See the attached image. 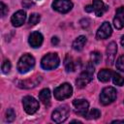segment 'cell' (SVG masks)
<instances>
[{"label":"cell","mask_w":124,"mask_h":124,"mask_svg":"<svg viewBox=\"0 0 124 124\" xmlns=\"http://www.w3.org/2000/svg\"><path fill=\"white\" fill-rule=\"evenodd\" d=\"M93 75H94V67L92 62L87 63V65L85 66V69L81 72V74L79 75V77L77 78L76 80V84L78 88H82L85 85H87L93 78Z\"/></svg>","instance_id":"cell-1"},{"label":"cell","mask_w":124,"mask_h":124,"mask_svg":"<svg viewBox=\"0 0 124 124\" xmlns=\"http://www.w3.org/2000/svg\"><path fill=\"white\" fill-rule=\"evenodd\" d=\"M35 65V58L29 54V53H25L23 54L18 62H17V71L20 74H25L27 72H29Z\"/></svg>","instance_id":"cell-2"},{"label":"cell","mask_w":124,"mask_h":124,"mask_svg":"<svg viewBox=\"0 0 124 124\" xmlns=\"http://www.w3.org/2000/svg\"><path fill=\"white\" fill-rule=\"evenodd\" d=\"M60 64V59L56 53H47L41 60V66L45 70H53Z\"/></svg>","instance_id":"cell-3"},{"label":"cell","mask_w":124,"mask_h":124,"mask_svg":"<svg viewBox=\"0 0 124 124\" xmlns=\"http://www.w3.org/2000/svg\"><path fill=\"white\" fill-rule=\"evenodd\" d=\"M116 96H117V92H116L115 88H113L111 86L105 87L100 94V102L104 106L109 105L115 101Z\"/></svg>","instance_id":"cell-4"},{"label":"cell","mask_w":124,"mask_h":124,"mask_svg":"<svg viewBox=\"0 0 124 124\" xmlns=\"http://www.w3.org/2000/svg\"><path fill=\"white\" fill-rule=\"evenodd\" d=\"M72 93H73V88L71 84L67 82L62 83L61 85H59L54 89V97L59 101H63L65 99L70 98L72 96Z\"/></svg>","instance_id":"cell-5"},{"label":"cell","mask_w":124,"mask_h":124,"mask_svg":"<svg viewBox=\"0 0 124 124\" xmlns=\"http://www.w3.org/2000/svg\"><path fill=\"white\" fill-rule=\"evenodd\" d=\"M22 105H23L24 110L28 114L35 113L39 108V102L31 96H25L22 99Z\"/></svg>","instance_id":"cell-6"},{"label":"cell","mask_w":124,"mask_h":124,"mask_svg":"<svg viewBox=\"0 0 124 124\" xmlns=\"http://www.w3.org/2000/svg\"><path fill=\"white\" fill-rule=\"evenodd\" d=\"M69 113H70V109L67 106L59 107L53 110L51 114V119L56 123H61V122H64L68 118Z\"/></svg>","instance_id":"cell-7"},{"label":"cell","mask_w":124,"mask_h":124,"mask_svg":"<svg viewBox=\"0 0 124 124\" xmlns=\"http://www.w3.org/2000/svg\"><path fill=\"white\" fill-rule=\"evenodd\" d=\"M52 8L58 13L66 14L72 10L73 3L71 0H54L52 3Z\"/></svg>","instance_id":"cell-8"},{"label":"cell","mask_w":124,"mask_h":124,"mask_svg":"<svg viewBox=\"0 0 124 124\" xmlns=\"http://www.w3.org/2000/svg\"><path fill=\"white\" fill-rule=\"evenodd\" d=\"M73 106L75 108L76 112L78 115H81V116L84 117L85 114L87 113L89 104H88V102L86 100H83V99H76V100L73 101Z\"/></svg>","instance_id":"cell-9"},{"label":"cell","mask_w":124,"mask_h":124,"mask_svg":"<svg viewBox=\"0 0 124 124\" xmlns=\"http://www.w3.org/2000/svg\"><path fill=\"white\" fill-rule=\"evenodd\" d=\"M112 33V29L110 24L108 21L103 22V24L99 27L97 33H96V38L98 40H105L107 38H108Z\"/></svg>","instance_id":"cell-10"},{"label":"cell","mask_w":124,"mask_h":124,"mask_svg":"<svg viewBox=\"0 0 124 124\" xmlns=\"http://www.w3.org/2000/svg\"><path fill=\"white\" fill-rule=\"evenodd\" d=\"M25 19H26V13L23 10H19L12 16L11 22L15 27H19L24 23Z\"/></svg>","instance_id":"cell-11"},{"label":"cell","mask_w":124,"mask_h":124,"mask_svg":"<svg viewBox=\"0 0 124 124\" xmlns=\"http://www.w3.org/2000/svg\"><path fill=\"white\" fill-rule=\"evenodd\" d=\"M116 52H117V45L114 42L109 43L108 45L107 50H106V53H107V63L108 65H112L113 64Z\"/></svg>","instance_id":"cell-12"},{"label":"cell","mask_w":124,"mask_h":124,"mask_svg":"<svg viewBox=\"0 0 124 124\" xmlns=\"http://www.w3.org/2000/svg\"><path fill=\"white\" fill-rule=\"evenodd\" d=\"M113 25L116 29H122L124 27V7H119L116 10L113 18Z\"/></svg>","instance_id":"cell-13"},{"label":"cell","mask_w":124,"mask_h":124,"mask_svg":"<svg viewBox=\"0 0 124 124\" xmlns=\"http://www.w3.org/2000/svg\"><path fill=\"white\" fill-rule=\"evenodd\" d=\"M43 41H44V37L43 35L38 32V31H34L30 34L29 36V39H28V42L30 44V46L32 47H40L43 44Z\"/></svg>","instance_id":"cell-14"},{"label":"cell","mask_w":124,"mask_h":124,"mask_svg":"<svg viewBox=\"0 0 124 124\" xmlns=\"http://www.w3.org/2000/svg\"><path fill=\"white\" fill-rule=\"evenodd\" d=\"M92 6H93V12L96 14L97 16H102L108 9V7L106 6L102 0H93Z\"/></svg>","instance_id":"cell-15"},{"label":"cell","mask_w":124,"mask_h":124,"mask_svg":"<svg viewBox=\"0 0 124 124\" xmlns=\"http://www.w3.org/2000/svg\"><path fill=\"white\" fill-rule=\"evenodd\" d=\"M42 78L40 76H37L35 78H33L32 79H26V80H22V81H19L18 82V86L21 87V88H32V87H35L38 83H40Z\"/></svg>","instance_id":"cell-16"},{"label":"cell","mask_w":124,"mask_h":124,"mask_svg":"<svg viewBox=\"0 0 124 124\" xmlns=\"http://www.w3.org/2000/svg\"><path fill=\"white\" fill-rule=\"evenodd\" d=\"M86 41H87V39H86L85 36H83V35L78 36V37L73 42L72 46H73V48H74L75 50L80 51V50L83 49V47H84V46H85V44H86Z\"/></svg>","instance_id":"cell-17"},{"label":"cell","mask_w":124,"mask_h":124,"mask_svg":"<svg viewBox=\"0 0 124 124\" xmlns=\"http://www.w3.org/2000/svg\"><path fill=\"white\" fill-rule=\"evenodd\" d=\"M39 100L46 107L50 105V91L48 88H45L39 93Z\"/></svg>","instance_id":"cell-18"},{"label":"cell","mask_w":124,"mask_h":124,"mask_svg":"<svg viewBox=\"0 0 124 124\" xmlns=\"http://www.w3.org/2000/svg\"><path fill=\"white\" fill-rule=\"evenodd\" d=\"M112 74L113 73L110 70H108V69H103V70H101L98 73V78L102 82H107V81H108L110 79Z\"/></svg>","instance_id":"cell-19"},{"label":"cell","mask_w":124,"mask_h":124,"mask_svg":"<svg viewBox=\"0 0 124 124\" xmlns=\"http://www.w3.org/2000/svg\"><path fill=\"white\" fill-rule=\"evenodd\" d=\"M64 67L67 72H74L76 70L75 62L70 55H66V57L64 59Z\"/></svg>","instance_id":"cell-20"},{"label":"cell","mask_w":124,"mask_h":124,"mask_svg":"<svg viewBox=\"0 0 124 124\" xmlns=\"http://www.w3.org/2000/svg\"><path fill=\"white\" fill-rule=\"evenodd\" d=\"M101 116V112H100V110L99 109H97V108H93V109H91L90 111H88L86 114H85V118H87V119H89V120H91V119H97V118H99Z\"/></svg>","instance_id":"cell-21"},{"label":"cell","mask_w":124,"mask_h":124,"mask_svg":"<svg viewBox=\"0 0 124 124\" xmlns=\"http://www.w3.org/2000/svg\"><path fill=\"white\" fill-rule=\"evenodd\" d=\"M112 81L115 85H118V86H122L124 84V78L118 73H113L112 74Z\"/></svg>","instance_id":"cell-22"},{"label":"cell","mask_w":124,"mask_h":124,"mask_svg":"<svg viewBox=\"0 0 124 124\" xmlns=\"http://www.w3.org/2000/svg\"><path fill=\"white\" fill-rule=\"evenodd\" d=\"M90 59H91V62L94 63V64H99L102 60V55L99 51H92L90 53Z\"/></svg>","instance_id":"cell-23"},{"label":"cell","mask_w":124,"mask_h":124,"mask_svg":"<svg viewBox=\"0 0 124 124\" xmlns=\"http://www.w3.org/2000/svg\"><path fill=\"white\" fill-rule=\"evenodd\" d=\"M40 19H41L40 15L34 13V14H31V15H30L29 19H28V23H29V25L33 26V25H36V24L40 21Z\"/></svg>","instance_id":"cell-24"},{"label":"cell","mask_w":124,"mask_h":124,"mask_svg":"<svg viewBox=\"0 0 124 124\" xmlns=\"http://www.w3.org/2000/svg\"><path fill=\"white\" fill-rule=\"evenodd\" d=\"M15 118H16V112H15V110L13 108H8L6 110V117H5L6 121L7 122H13L15 120Z\"/></svg>","instance_id":"cell-25"},{"label":"cell","mask_w":124,"mask_h":124,"mask_svg":"<svg viewBox=\"0 0 124 124\" xmlns=\"http://www.w3.org/2000/svg\"><path fill=\"white\" fill-rule=\"evenodd\" d=\"M1 69H2V72L4 74H8L11 70V62L9 60H4L3 63H2V66H1Z\"/></svg>","instance_id":"cell-26"},{"label":"cell","mask_w":124,"mask_h":124,"mask_svg":"<svg viewBox=\"0 0 124 124\" xmlns=\"http://www.w3.org/2000/svg\"><path fill=\"white\" fill-rule=\"evenodd\" d=\"M116 68L117 70L124 72V54H122L117 60H116Z\"/></svg>","instance_id":"cell-27"},{"label":"cell","mask_w":124,"mask_h":124,"mask_svg":"<svg viewBox=\"0 0 124 124\" xmlns=\"http://www.w3.org/2000/svg\"><path fill=\"white\" fill-rule=\"evenodd\" d=\"M0 10H1V16L3 17V16H5L7 14H8V7L3 3V2H1L0 3Z\"/></svg>","instance_id":"cell-28"},{"label":"cell","mask_w":124,"mask_h":124,"mask_svg":"<svg viewBox=\"0 0 124 124\" xmlns=\"http://www.w3.org/2000/svg\"><path fill=\"white\" fill-rule=\"evenodd\" d=\"M22 5H23L25 8H30L31 6L34 5V3H33V2H30V1H28V0H24V1L22 2Z\"/></svg>","instance_id":"cell-29"},{"label":"cell","mask_w":124,"mask_h":124,"mask_svg":"<svg viewBox=\"0 0 124 124\" xmlns=\"http://www.w3.org/2000/svg\"><path fill=\"white\" fill-rule=\"evenodd\" d=\"M51 43H52V45H54V46L58 45V44H59V39H58V37H52Z\"/></svg>","instance_id":"cell-30"},{"label":"cell","mask_w":124,"mask_h":124,"mask_svg":"<svg viewBox=\"0 0 124 124\" xmlns=\"http://www.w3.org/2000/svg\"><path fill=\"white\" fill-rule=\"evenodd\" d=\"M84 10H85L87 13H92V12H93V6H92V5H88V6H86V7L84 8Z\"/></svg>","instance_id":"cell-31"},{"label":"cell","mask_w":124,"mask_h":124,"mask_svg":"<svg viewBox=\"0 0 124 124\" xmlns=\"http://www.w3.org/2000/svg\"><path fill=\"white\" fill-rule=\"evenodd\" d=\"M111 123H124V120H113Z\"/></svg>","instance_id":"cell-32"},{"label":"cell","mask_w":124,"mask_h":124,"mask_svg":"<svg viewBox=\"0 0 124 124\" xmlns=\"http://www.w3.org/2000/svg\"><path fill=\"white\" fill-rule=\"evenodd\" d=\"M121 45L123 46V47H124V35L122 36V38H121Z\"/></svg>","instance_id":"cell-33"}]
</instances>
